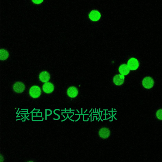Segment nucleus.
Listing matches in <instances>:
<instances>
[{"label":"nucleus","mask_w":162,"mask_h":162,"mask_svg":"<svg viewBox=\"0 0 162 162\" xmlns=\"http://www.w3.org/2000/svg\"><path fill=\"white\" fill-rule=\"evenodd\" d=\"M68 118L70 120H71V121H73V122H74V121L72 120V119H71L69 117V116L68 117Z\"/></svg>","instance_id":"obj_18"},{"label":"nucleus","mask_w":162,"mask_h":162,"mask_svg":"<svg viewBox=\"0 0 162 162\" xmlns=\"http://www.w3.org/2000/svg\"><path fill=\"white\" fill-rule=\"evenodd\" d=\"M124 77L122 75H117L114 77L113 80L114 84L117 86H121L124 82Z\"/></svg>","instance_id":"obj_9"},{"label":"nucleus","mask_w":162,"mask_h":162,"mask_svg":"<svg viewBox=\"0 0 162 162\" xmlns=\"http://www.w3.org/2000/svg\"><path fill=\"white\" fill-rule=\"evenodd\" d=\"M98 114H94V115H97Z\"/></svg>","instance_id":"obj_26"},{"label":"nucleus","mask_w":162,"mask_h":162,"mask_svg":"<svg viewBox=\"0 0 162 162\" xmlns=\"http://www.w3.org/2000/svg\"><path fill=\"white\" fill-rule=\"evenodd\" d=\"M142 84L143 87L146 89H151L154 86V80L150 77H145L142 80Z\"/></svg>","instance_id":"obj_2"},{"label":"nucleus","mask_w":162,"mask_h":162,"mask_svg":"<svg viewBox=\"0 0 162 162\" xmlns=\"http://www.w3.org/2000/svg\"><path fill=\"white\" fill-rule=\"evenodd\" d=\"M68 116H68V115H67V117H66V118L65 119V120H62V121H62V122L64 121L65 120H66L68 118Z\"/></svg>","instance_id":"obj_16"},{"label":"nucleus","mask_w":162,"mask_h":162,"mask_svg":"<svg viewBox=\"0 0 162 162\" xmlns=\"http://www.w3.org/2000/svg\"><path fill=\"white\" fill-rule=\"evenodd\" d=\"M43 0H32L33 3L36 4H39L41 3Z\"/></svg>","instance_id":"obj_14"},{"label":"nucleus","mask_w":162,"mask_h":162,"mask_svg":"<svg viewBox=\"0 0 162 162\" xmlns=\"http://www.w3.org/2000/svg\"><path fill=\"white\" fill-rule=\"evenodd\" d=\"M108 119H104V120H108Z\"/></svg>","instance_id":"obj_31"},{"label":"nucleus","mask_w":162,"mask_h":162,"mask_svg":"<svg viewBox=\"0 0 162 162\" xmlns=\"http://www.w3.org/2000/svg\"><path fill=\"white\" fill-rule=\"evenodd\" d=\"M95 112H96V109H95Z\"/></svg>","instance_id":"obj_35"},{"label":"nucleus","mask_w":162,"mask_h":162,"mask_svg":"<svg viewBox=\"0 0 162 162\" xmlns=\"http://www.w3.org/2000/svg\"><path fill=\"white\" fill-rule=\"evenodd\" d=\"M92 110H93V108L91 109L90 110V112H89L90 113L92 111Z\"/></svg>","instance_id":"obj_23"},{"label":"nucleus","mask_w":162,"mask_h":162,"mask_svg":"<svg viewBox=\"0 0 162 162\" xmlns=\"http://www.w3.org/2000/svg\"><path fill=\"white\" fill-rule=\"evenodd\" d=\"M54 89L53 84L50 82H46L43 84V90L45 93L48 94L52 93Z\"/></svg>","instance_id":"obj_6"},{"label":"nucleus","mask_w":162,"mask_h":162,"mask_svg":"<svg viewBox=\"0 0 162 162\" xmlns=\"http://www.w3.org/2000/svg\"><path fill=\"white\" fill-rule=\"evenodd\" d=\"M113 109L112 108V110L113 112H117L116 111H113Z\"/></svg>","instance_id":"obj_21"},{"label":"nucleus","mask_w":162,"mask_h":162,"mask_svg":"<svg viewBox=\"0 0 162 162\" xmlns=\"http://www.w3.org/2000/svg\"><path fill=\"white\" fill-rule=\"evenodd\" d=\"M76 110L77 111H78V112L79 113L80 112H79V110Z\"/></svg>","instance_id":"obj_27"},{"label":"nucleus","mask_w":162,"mask_h":162,"mask_svg":"<svg viewBox=\"0 0 162 162\" xmlns=\"http://www.w3.org/2000/svg\"><path fill=\"white\" fill-rule=\"evenodd\" d=\"M112 117V116H111V117H109V118H108V119H110V118H111V117Z\"/></svg>","instance_id":"obj_28"},{"label":"nucleus","mask_w":162,"mask_h":162,"mask_svg":"<svg viewBox=\"0 0 162 162\" xmlns=\"http://www.w3.org/2000/svg\"><path fill=\"white\" fill-rule=\"evenodd\" d=\"M130 69L129 68L128 65L126 64L121 65L119 68L120 73L121 75H126L130 72Z\"/></svg>","instance_id":"obj_11"},{"label":"nucleus","mask_w":162,"mask_h":162,"mask_svg":"<svg viewBox=\"0 0 162 162\" xmlns=\"http://www.w3.org/2000/svg\"><path fill=\"white\" fill-rule=\"evenodd\" d=\"M13 89L15 92L18 94L21 93L25 90V86L22 82H18L14 84Z\"/></svg>","instance_id":"obj_4"},{"label":"nucleus","mask_w":162,"mask_h":162,"mask_svg":"<svg viewBox=\"0 0 162 162\" xmlns=\"http://www.w3.org/2000/svg\"><path fill=\"white\" fill-rule=\"evenodd\" d=\"M101 121H102V122H103L101 118Z\"/></svg>","instance_id":"obj_33"},{"label":"nucleus","mask_w":162,"mask_h":162,"mask_svg":"<svg viewBox=\"0 0 162 162\" xmlns=\"http://www.w3.org/2000/svg\"><path fill=\"white\" fill-rule=\"evenodd\" d=\"M80 115H79V119L78 120H76L75 121L76 122L77 121H78L80 119Z\"/></svg>","instance_id":"obj_17"},{"label":"nucleus","mask_w":162,"mask_h":162,"mask_svg":"<svg viewBox=\"0 0 162 162\" xmlns=\"http://www.w3.org/2000/svg\"><path fill=\"white\" fill-rule=\"evenodd\" d=\"M9 57V53L6 50L3 49L1 50V60L2 61L5 60Z\"/></svg>","instance_id":"obj_12"},{"label":"nucleus","mask_w":162,"mask_h":162,"mask_svg":"<svg viewBox=\"0 0 162 162\" xmlns=\"http://www.w3.org/2000/svg\"><path fill=\"white\" fill-rule=\"evenodd\" d=\"M99 135L100 137L103 139H106L109 137L110 131L108 128L102 127L99 131Z\"/></svg>","instance_id":"obj_5"},{"label":"nucleus","mask_w":162,"mask_h":162,"mask_svg":"<svg viewBox=\"0 0 162 162\" xmlns=\"http://www.w3.org/2000/svg\"><path fill=\"white\" fill-rule=\"evenodd\" d=\"M101 16L100 13L97 10L91 11L89 14L90 19L93 21H98L100 19Z\"/></svg>","instance_id":"obj_8"},{"label":"nucleus","mask_w":162,"mask_h":162,"mask_svg":"<svg viewBox=\"0 0 162 162\" xmlns=\"http://www.w3.org/2000/svg\"><path fill=\"white\" fill-rule=\"evenodd\" d=\"M87 110H88L87 109V110H86V111L85 112H84V113H85L87 111Z\"/></svg>","instance_id":"obj_24"},{"label":"nucleus","mask_w":162,"mask_h":162,"mask_svg":"<svg viewBox=\"0 0 162 162\" xmlns=\"http://www.w3.org/2000/svg\"><path fill=\"white\" fill-rule=\"evenodd\" d=\"M62 113H73V115H74V112H69H69H67V113H66V112H65H65H62Z\"/></svg>","instance_id":"obj_15"},{"label":"nucleus","mask_w":162,"mask_h":162,"mask_svg":"<svg viewBox=\"0 0 162 162\" xmlns=\"http://www.w3.org/2000/svg\"><path fill=\"white\" fill-rule=\"evenodd\" d=\"M94 117H96V120H97L98 119H97V116H94Z\"/></svg>","instance_id":"obj_20"},{"label":"nucleus","mask_w":162,"mask_h":162,"mask_svg":"<svg viewBox=\"0 0 162 162\" xmlns=\"http://www.w3.org/2000/svg\"><path fill=\"white\" fill-rule=\"evenodd\" d=\"M29 94L33 98H38L41 94V89L38 86H33L29 90Z\"/></svg>","instance_id":"obj_1"},{"label":"nucleus","mask_w":162,"mask_h":162,"mask_svg":"<svg viewBox=\"0 0 162 162\" xmlns=\"http://www.w3.org/2000/svg\"><path fill=\"white\" fill-rule=\"evenodd\" d=\"M72 116H73V115L71 117H72Z\"/></svg>","instance_id":"obj_36"},{"label":"nucleus","mask_w":162,"mask_h":162,"mask_svg":"<svg viewBox=\"0 0 162 162\" xmlns=\"http://www.w3.org/2000/svg\"><path fill=\"white\" fill-rule=\"evenodd\" d=\"M89 119L88 118L87 120H84V121H89Z\"/></svg>","instance_id":"obj_19"},{"label":"nucleus","mask_w":162,"mask_h":162,"mask_svg":"<svg viewBox=\"0 0 162 162\" xmlns=\"http://www.w3.org/2000/svg\"><path fill=\"white\" fill-rule=\"evenodd\" d=\"M104 110H108V109H107V110H105V109H104Z\"/></svg>","instance_id":"obj_29"},{"label":"nucleus","mask_w":162,"mask_h":162,"mask_svg":"<svg viewBox=\"0 0 162 162\" xmlns=\"http://www.w3.org/2000/svg\"><path fill=\"white\" fill-rule=\"evenodd\" d=\"M92 114H93V112H92V113H91V114L89 116V117H91V115H92Z\"/></svg>","instance_id":"obj_22"},{"label":"nucleus","mask_w":162,"mask_h":162,"mask_svg":"<svg viewBox=\"0 0 162 162\" xmlns=\"http://www.w3.org/2000/svg\"><path fill=\"white\" fill-rule=\"evenodd\" d=\"M97 113H98V110H97Z\"/></svg>","instance_id":"obj_32"},{"label":"nucleus","mask_w":162,"mask_h":162,"mask_svg":"<svg viewBox=\"0 0 162 162\" xmlns=\"http://www.w3.org/2000/svg\"><path fill=\"white\" fill-rule=\"evenodd\" d=\"M39 79L43 82H47L50 79V75L48 72L46 71H43L40 73Z\"/></svg>","instance_id":"obj_10"},{"label":"nucleus","mask_w":162,"mask_h":162,"mask_svg":"<svg viewBox=\"0 0 162 162\" xmlns=\"http://www.w3.org/2000/svg\"><path fill=\"white\" fill-rule=\"evenodd\" d=\"M109 115L110 116H111V115H110L109 113Z\"/></svg>","instance_id":"obj_34"},{"label":"nucleus","mask_w":162,"mask_h":162,"mask_svg":"<svg viewBox=\"0 0 162 162\" xmlns=\"http://www.w3.org/2000/svg\"><path fill=\"white\" fill-rule=\"evenodd\" d=\"M78 90L75 87H72L68 88L67 94L68 96L71 98H75L78 94Z\"/></svg>","instance_id":"obj_7"},{"label":"nucleus","mask_w":162,"mask_h":162,"mask_svg":"<svg viewBox=\"0 0 162 162\" xmlns=\"http://www.w3.org/2000/svg\"><path fill=\"white\" fill-rule=\"evenodd\" d=\"M100 119H101L100 118V119H99V120L98 121V122H99V120H100Z\"/></svg>","instance_id":"obj_30"},{"label":"nucleus","mask_w":162,"mask_h":162,"mask_svg":"<svg viewBox=\"0 0 162 162\" xmlns=\"http://www.w3.org/2000/svg\"><path fill=\"white\" fill-rule=\"evenodd\" d=\"M91 116V122H92V116Z\"/></svg>","instance_id":"obj_25"},{"label":"nucleus","mask_w":162,"mask_h":162,"mask_svg":"<svg viewBox=\"0 0 162 162\" xmlns=\"http://www.w3.org/2000/svg\"><path fill=\"white\" fill-rule=\"evenodd\" d=\"M156 115L158 119L162 120V109H160L157 110Z\"/></svg>","instance_id":"obj_13"},{"label":"nucleus","mask_w":162,"mask_h":162,"mask_svg":"<svg viewBox=\"0 0 162 162\" xmlns=\"http://www.w3.org/2000/svg\"><path fill=\"white\" fill-rule=\"evenodd\" d=\"M139 62L137 59L132 58L129 60L128 62V66L130 70L135 71L139 67Z\"/></svg>","instance_id":"obj_3"}]
</instances>
